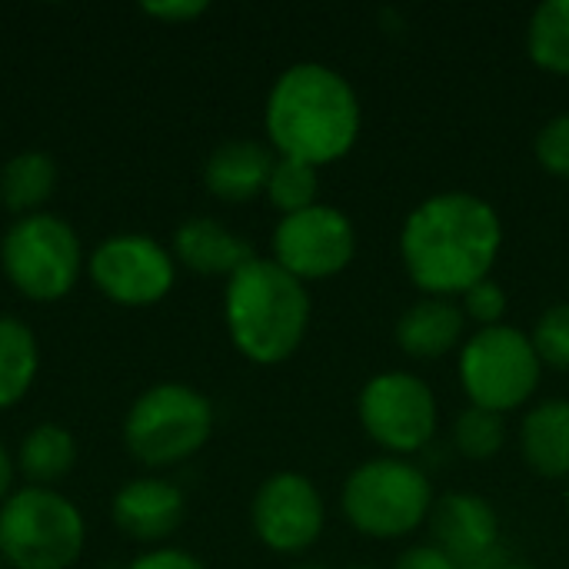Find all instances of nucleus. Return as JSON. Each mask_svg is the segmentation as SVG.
Segmentation results:
<instances>
[{"label": "nucleus", "instance_id": "1", "mask_svg": "<svg viewBox=\"0 0 569 569\" xmlns=\"http://www.w3.org/2000/svg\"><path fill=\"white\" fill-rule=\"evenodd\" d=\"M503 247V223L490 200L443 190L410 210L400 227V260L427 297H463L490 277Z\"/></svg>", "mask_w": 569, "mask_h": 569}, {"label": "nucleus", "instance_id": "2", "mask_svg": "<svg viewBox=\"0 0 569 569\" xmlns=\"http://www.w3.org/2000/svg\"><path fill=\"white\" fill-rule=\"evenodd\" d=\"M363 110L353 83L327 63L287 67L263 103V130L277 157L327 167L343 160L360 137Z\"/></svg>", "mask_w": 569, "mask_h": 569}, {"label": "nucleus", "instance_id": "3", "mask_svg": "<svg viewBox=\"0 0 569 569\" xmlns=\"http://www.w3.org/2000/svg\"><path fill=\"white\" fill-rule=\"evenodd\" d=\"M223 323L243 360L277 367L303 347L310 330L307 283L290 277L273 257H253L227 280Z\"/></svg>", "mask_w": 569, "mask_h": 569}, {"label": "nucleus", "instance_id": "4", "mask_svg": "<svg viewBox=\"0 0 569 569\" xmlns=\"http://www.w3.org/2000/svg\"><path fill=\"white\" fill-rule=\"evenodd\" d=\"M87 547L80 507L50 487H20L0 503V557L10 569H70Z\"/></svg>", "mask_w": 569, "mask_h": 569}, {"label": "nucleus", "instance_id": "5", "mask_svg": "<svg viewBox=\"0 0 569 569\" xmlns=\"http://www.w3.org/2000/svg\"><path fill=\"white\" fill-rule=\"evenodd\" d=\"M347 523L370 540H403L433 510L430 477L403 457H377L350 470L340 490Z\"/></svg>", "mask_w": 569, "mask_h": 569}, {"label": "nucleus", "instance_id": "6", "mask_svg": "<svg viewBox=\"0 0 569 569\" xmlns=\"http://www.w3.org/2000/svg\"><path fill=\"white\" fill-rule=\"evenodd\" d=\"M213 433V403L190 383L147 387L123 417V447L143 467H177Z\"/></svg>", "mask_w": 569, "mask_h": 569}, {"label": "nucleus", "instance_id": "7", "mask_svg": "<svg viewBox=\"0 0 569 569\" xmlns=\"http://www.w3.org/2000/svg\"><path fill=\"white\" fill-rule=\"evenodd\" d=\"M0 270L23 300L57 303L77 287L87 263L77 230L63 217L40 210L7 227L0 237Z\"/></svg>", "mask_w": 569, "mask_h": 569}, {"label": "nucleus", "instance_id": "8", "mask_svg": "<svg viewBox=\"0 0 569 569\" xmlns=\"http://www.w3.org/2000/svg\"><path fill=\"white\" fill-rule=\"evenodd\" d=\"M543 377V363L530 333L517 327H487L477 330L460 347V387L470 407L490 413H510L533 400Z\"/></svg>", "mask_w": 569, "mask_h": 569}, {"label": "nucleus", "instance_id": "9", "mask_svg": "<svg viewBox=\"0 0 569 569\" xmlns=\"http://www.w3.org/2000/svg\"><path fill=\"white\" fill-rule=\"evenodd\" d=\"M357 417L367 437L387 453H417L437 437L440 410L433 390L407 373L387 370L363 383Z\"/></svg>", "mask_w": 569, "mask_h": 569}, {"label": "nucleus", "instance_id": "10", "mask_svg": "<svg viewBox=\"0 0 569 569\" xmlns=\"http://www.w3.org/2000/svg\"><path fill=\"white\" fill-rule=\"evenodd\" d=\"M87 277L117 307H153L173 290L177 260L147 233H113L93 247Z\"/></svg>", "mask_w": 569, "mask_h": 569}, {"label": "nucleus", "instance_id": "11", "mask_svg": "<svg viewBox=\"0 0 569 569\" xmlns=\"http://www.w3.org/2000/svg\"><path fill=\"white\" fill-rule=\"evenodd\" d=\"M270 250L273 260L300 283L327 280L353 263L357 227L340 207L313 203L300 213L280 217L270 237Z\"/></svg>", "mask_w": 569, "mask_h": 569}, {"label": "nucleus", "instance_id": "12", "mask_svg": "<svg viewBox=\"0 0 569 569\" xmlns=\"http://www.w3.org/2000/svg\"><path fill=\"white\" fill-rule=\"evenodd\" d=\"M250 523L267 550L293 557L320 540L327 507L310 477L297 470H280L257 487L250 503Z\"/></svg>", "mask_w": 569, "mask_h": 569}, {"label": "nucleus", "instance_id": "13", "mask_svg": "<svg viewBox=\"0 0 569 569\" xmlns=\"http://www.w3.org/2000/svg\"><path fill=\"white\" fill-rule=\"evenodd\" d=\"M110 517L117 530L140 543H163L177 533L187 517V497L170 480L140 477L113 493Z\"/></svg>", "mask_w": 569, "mask_h": 569}, {"label": "nucleus", "instance_id": "14", "mask_svg": "<svg viewBox=\"0 0 569 569\" xmlns=\"http://www.w3.org/2000/svg\"><path fill=\"white\" fill-rule=\"evenodd\" d=\"M427 523L433 547L443 550L453 563L500 547V517L480 493H447L433 500Z\"/></svg>", "mask_w": 569, "mask_h": 569}, {"label": "nucleus", "instance_id": "15", "mask_svg": "<svg viewBox=\"0 0 569 569\" xmlns=\"http://www.w3.org/2000/svg\"><path fill=\"white\" fill-rule=\"evenodd\" d=\"M170 253L177 267L197 273V277H223L230 280L243 263H250L257 253L247 243V237L233 233L220 220L210 217H190L173 230Z\"/></svg>", "mask_w": 569, "mask_h": 569}, {"label": "nucleus", "instance_id": "16", "mask_svg": "<svg viewBox=\"0 0 569 569\" xmlns=\"http://www.w3.org/2000/svg\"><path fill=\"white\" fill-rule=\"evenodd\" d=\"M277 157L257 140H227L203 163V187L223 203H247L267 193Z\"/></svg>", "mask_w": 569, "mask_h": 569}, {"label": "nucleus", "instance_id": "17", "mask_svg": "<svg viewBox=\"0 0 569 569\" xmlns=\"http://www.w3.org/2000/svg\"><path fill=\"white\" fill-rule=\"evenodd\" d=\"M463 307L447 297H423L397 320V347L413 360H437L463 340Z\"/></svg>", "mask_w": 569, "mask_h": 569}, {"label": "nucleus", "instance_id": "18", "mask_svg": "<svg viewBox=\"0 0 569 569\" xmlns=\"http://www.w3.org/2000/svg\"><path fill=\"white\" fill-rule=\"evenodd\" d=\"M520 450L527 467L543 480L569 477V400H540L520 427Z\"/></svg>", "mask_w": 569, "mask_h": 569}, {"label": "nucleus", "instance_id": "19", "mask_svg": "<svg viewBox=\"0 0 569 569\" xmlns=\"http://www.w3.org/2000/svg\"><path fill=\"white\" fill-rule=\"evenodd\" d=\"M17 473H23L27 487H50L73 470L77 463V440L67 427L60 423H37L17 447Z\"/></svg>", "mask_w": 569, "mask_h": 569}, {"label": "nucleus", "instance_id": "20", "mask_svg": "<svg viewBox=\"0 0 569 569\" xmlns=\"http://www.w3.org/2000/svg\"><path fill=\"white\" fill-rule=\"evenodd\" d=\"M57 190V163L43 150H20L0 167V203L17 213L30 217L40 213L43 203Z\"/></svg>", "mask_w": 569, "mask_h": 569}, {"label": "nucleus", "instance_id": "21", "mask_svg": "<svg viewBox=\"0 0 569 569\" xmlns=\"http://www.w3.org/2000/svg\"><path fill=\"white\" fill-rule=\"evenodd\" d=\"M37 370L40 347L33 330L17 317L0 313V410L17 407L30 393Z\"/></svg>", "mask_w": 569, "mask_h": 569}, {"label": "nucleus", "instance_id": "22", "mask_svg": "<svg viewBox=\"0 0 569 569\" xmlns=\"http://www.w3.org/2000/svg\"><path fill=\"white\" fill-rule=\"evenodd\" d=\"M530 60L557 77H569V0H547L527 23Z\"/></svg>", "mask_w": 569, "mask_h": 569}, {"label": "nucleus", "instance_id": "23", "mask_svg": "<svg viewBox=\"0 0 569 569\" xmlns=\"http://www.w3.org/2000/svg\"><path fill=\"white\" fill-rule=\"evenodd\" d=\"M317 190H320L317 167L300 163V160L277 157V163H273V170H270V180H267V200H270L283 217L313 207V203H317Z\"/></svg>", "mask_w": 569, "mask_h": 569}, {"label": "nucleus", "instance_id": "24", "mask_svg": "<svg viewBox=\"0 0 569 569\" xmlns=\"http://www.w3.org/2000/svg\"><path fill=\"white\" fill-rule=\"evenodd\" d=\"M453 447L467 460H477V463L493 460L507 447V423H503V417L490 413V410H480V407H467L453 420Z\"/></svg>", "mask_w": 569, "mask_h": 569}, {"label": "nucleus", "instance_id": "25", "mask_svg": "<svg viewBox=\"0 0 569 569\" xmlns=\"http://www.w3.org/2000/svg\"><path fill=\"white\" fill-rule=\"evenodd\" d=\"M537 357L543 367L569 373V303H557L537 317V327L530 333Z\"/></svg>", "mask_w": 569, "mask_h": 569}, {"label": "nucleus", "instance_id": "26", "mask_svg": "<svg viewBox=\"0 0 569 569\" xmlns=\"http://www.w3.org/2000/svg\"><path fill=\"white\" fill-rule=\"evenodd\" d=\"M533 153L547 173L569 180V113H557L537 130Z\"/></svg>", "mask_w": 569, "mask_h": 569}, {"label": "nucleus", "instance_id": "27", "mask_svg": "<svg viewBox=\"0 0 569 569\" xmlns=\"http://www.w3.org/2000/svg\"><path fill=\"white\" fill-rule=\"evenodd\" d=\"M463 317H467V323H477L480 330H487V327H500L503 323V317H507V290L497 283V280H480L477 287H470L467 293H463Z\"/></svg>", "mask_w": 569, "mask_h": 569}, {"label": "nucleus", "instance_id": "28", "mask_svg": "<svg viewBox=\"0 0 569 569\" xmlns=\"http://www.w3.org/2000/svg\"><path fill=\"white\" fill-rule=\"evenodd\" d=\"M127 569H203V563L180 547H153L140 553Z\"/></svg>", "mask_w": 569, "mask_h": 569}, {"label": "nucleus", "instance_id": "29", "mask_svg": "<svg viewBox=\"0 0 569 569\" xmlns=\"http://www.w3.org/2000/svg\"><path fill=\"white\" fill-rule=\"evenodd\" d=\"M210 10L207 0H160V3H143V13L163 23H190Z\"/></svg>", "mask_w": 569, "mask_h": 569}, {"label": "nucleus", "instance_id": "30", "mask_svg": "<svg viewBox=\"0 0 569 569\" xmlns=\"http://www.w3.org/2000/svg\"><path fill=\"white\" fill-rule=\"evenodd\" d=\"M393 569H457V563L433 543H423V547H410L407 553H400Z\"/></svg>", "mask_w": 569, "mask_h": 569}, {"label": "nucleus", "instance_id": "31", "mask_svg": "<svg viewBox=\"0 0 569 569\" xmlns=\"http://www.w3.org/2000/svg\"><path fill=\"white\" fill-rule=\"evenodd\" d=\"M507 563H510V553H507L503 547H493V550H487V553H480V557L460 560L457 569H503Z\"/></svg>", "mask_w": 569, "mask_h": 569}, {"label": "nucleus", "instance_id": "32", "mask_svg": "<svg viewBox=\"0 0 569 569\" xmlns=\"http://www.w3.org/2000/svg\"><path fill=\"white\" fill-rule=\"evenodd\" d=\"M13 477H17V463L7 453V447L0 443V503L13 493Z\"/></svg>", "mask_w": 569, "mask_h": 569}, {"label": "nucleus", "instance_id": "33", "mask_svg": "<svg viewBox=\"0 0 569 569\" xmlns=\"http://www.w3.org/2000/svg\"><path fill=\"white\" fill-rule=\"evenodd\" d=\"M503 569H537V567H530V563H517V560H510L507 567Z\"/></svg>", "mask_w": 569, "mask_h": 569}, {"label": "nucleus", "instance_id": "34", "mask_svg": "<svg viewBox=\"0 0 569 569\" xmlns=\"http://www.w3.org/2000/svg\"><path fill=\"white\" fill-rule=\"evenodd\" d=\"M290 569H327V567H317V563H297V567Z\"/></svg>", "mask_w": 569, "mask_h": 569}, {"label": "nucleus", "instance_id": "35", "mask_svg": "<svg viewBox=\"0 0 569 569\" xmlns=\"http://www.w3.org/2000/svg\"><path fill=\"white\" fill-rule=\"evenodd\" d=\"M567 513H569V487H567Z\"/></svg>", "mask_w": 569, "mask_h": 569}, {"label": "nucleus", "instance_id": "36", "mask_svg": "<svg viewBox=\"0 0 569 569\" xmlns=\"http://www.w3.org/2000/svg\"><path fill=\"white\" fill-rule=\"evenodd\" d=\"M3 567H7V563H3V557H0V569H3Z\"/></svg>", "mask_w": 569, "mask_h": 569}, {"label": "nucleus", "instance_id": "37", "mask_svg": "<svg viewBox=\"0 0 569 569\" xmlns=\"http://www.w3.org/2000/svg\"><path fill=\"white\" fill-rule=\"evenodd\" d=\"M353 569H370V567H353Z\"/></svg>", "mask_w": 569, "mask_h": 569}]
</instances>
